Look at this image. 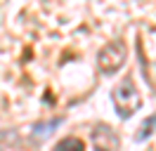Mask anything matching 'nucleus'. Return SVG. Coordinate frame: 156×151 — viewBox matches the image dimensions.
I'll use <instances>...</instances> for the list:
<instances>
[{
	"label": "nucleus",
	"mask_w": 156,
	"mask_h": 151,
	"mask_svg": "<svg viewBox=\"0 0 156 151\" xmlns=\"http://www.w3.org/2000/svg\"><path fill=\"white\" fill-rule=\"evenodd\" d=\"M154 130H156V116H149V118L140 125V130H137V142H144L147 137H151Z\"/></svg>",
	"instance_id": "nucleus-4"
},
{
	"label": "nucleus",
	"mask_w": 156,
	"mask_h": 151,
	"mask_svg": "<svg viewBox=\"0 0 156 151\" xmlns=\"http://www.w3.org/2000/svg\"><path fill=\"white\" fill-rule=\"evenodd\" d=\"M95 151H109V149H104V146H95Z\"/></svg>",
	"instance_id": "nucleus-6"
},
{
	"label": "nucleus",
	"mask_w": 156,
	"mask_h": 151,
	"mask_svg": "<svg viewBox=\"0 0 156 151\" xmlns=\"http://www.w3.org/2000/svg\"><path fill=\"white\" fill-rule=\"evenodd\" d=\"M55 151H85V142L78 137H66L55 146Z\"/></svg>",
	"instance_id": "nucleus-3"
},
{
	"label": "nucleus",
	"mask_w": 156,
	"mask_h": 151,
	"mask_svg": "<svg viewBox=\"0 0 156 151\" xmlns=\"http://www.w3.org/2000/svg\"><path fill=\"white\" fill-rule=\"evenodd\" d=\"M114 104H116V111L121 113L123 118L133 116V113L142 106L140 92H137V87H135V83H133L130 76H126V78L118 83V87L114 90Z\"/></svg>",
	"instance_id": "nucleus-1"
},
{
	"label": "nucleus",
	"mask_w": 156,
	"mask_h": 151,
	"mask_svg": "<svg viewBox=\"0 0 156 151\" xmlns=\"http://www.w3.org/2000/svg\"><path fill=\"white\" fill-rule=\"evenodd\" d=\"M128 47L123 40H111L109 45H104L97 54V66L102 73H116L121 66L126 64Z\"/></svg>",
	"instance_id": "nucleus-2"
},
{
	"label": "nucleus",
	"mask_w": 156,
	"mask_h": 151,
	"mask_svg": "<svg viewBox=\"0 0 156 151\" xmlns=\"http://www.w3.org/2000/svg\"><path fill=\"white\" fill-rule=\"evenodd\" d=\"M59 123H62V118H55V121H50V123H40V125H36V135L38 137H48L50 130H55Z\"/></svg>",
	"instance_id": "nucleus-5"
}]
</instances>
